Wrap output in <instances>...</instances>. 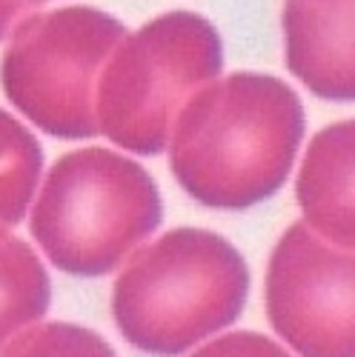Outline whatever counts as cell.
Returning a JSON list of instances; mask_svg holds the SVG:
<instances>
[{
    "instance_id": "cell-13",
    "label": "cell",
    "mask_w": 355,
    "mask_h": 357,
    "mask_svg": "<svg viewBox=\"0 0 355 357\" xmlns=\"http://www.w3.org/2000/svg\"><path fill=\"white\" fill-rule=\"evenodd\" d=\"M23 9H26V0H0V40L6 38L12 23H17Z\"/></svg>"
},
{
    "instance_id": "cell-1",
    "label": "cell",
    "mask_w": 355,
    "mask_h": 357,
    "mask_svg": "<svg viewBox=\"0 0 355 357\" xmlns=\"http://www.w3.org/2000/svg\"><path fill=\"white\" fill-rule=\"evenodd\" d=\"M301 140V98L273 75L235 72L184 103L166 146L175 181L192 200L244 212L287 183Z\"/></svg>"
},
{
    "instance_id": "cell-4",
    "label": "cell",
    "mask_w": 355,
    "mask_h": 357,
    "mask_svg": "<svg viewBox=\"0 0 355 357\" xmlns=\"http://www.w3.org/2000/svg\"><path fill=\"white\" fill-rule=\"evenodd\" d=\"M224 69L218 29L195 12H166L124 35L98 77V132L132 155H161L184 103Z\"/></svg>"
},
{
    "instance_id": "cell-2",
    "label": "cell",
    "mask_w": 355,
    "mask_h": 357,
    "mask_svg": "<svg viewBox=\"0 0 355 357\" xmlns=\"http://www.w3.org/2000/svg\"><path fill=\"white\" fill-rule=\"evenodd\" d=\"M249 269L221 234L181 226L132 252L112 289V317L129 346L175 357L241 317Z\"/></svg>"
},
{
    "instance_id": "cell-11",
    "label": "cell",
    "mask_w": 355,
    "mask_h": 357,
    "mask_svg": "<svg viewBox=\"0 0 355 357\" xmlns=\"http://www.w3.org/2000/svg\"><path fill=\"white\" fill-rule=\"evenodd\" d=\"M0 357H117L92 329L75 323H35L17 332Z\"/></svg>"
},
{
    "instance_id": "cell-7",
    "label": "cell",
    "mask_w": 355,
    "mask_h": 357,
    "mask_svg": "<svg viewBox=\"0 0 355 357\" xmlns=\"http://www.w3.org/2000/svg\"><path fill=\"white\" fill-rule=\"evenodd\" d=\"M287 69L312 95L355 98V0H284Z\"/></svg>"
},
{
    "instance_id": "cell-8",
    "label": "cell",
    "mask_w": 355,
    "mask_h": 357,
    "mask_svg": "<svg viewBox=\"0 0 355 357\" xmlns=\"http://www.w3.org/2000/svg\"><path fill=\"white\" fill-rule=\"evenodd\" d=\"M355 126L338 121L321 129L298 172V197L304 226H310L327 243L355 249Z\"/></svg>"
},
{
    "instance_id": "cell-3",
    "label": "cell",
    "mask_w": 355,
    "mask_h": 357,
    "mask_svg": "<svg viewBox=\"0 0 355 357\" xmlns=\"http://www.w3.org/2000/svg\"><path fill=\"white\" fill-rule=\"evenodd\" d=\"M164 218L161 192L138 160L86 146L57 158L35 200V243L64 275L115 272Z\"/></svg>"
},
{
    "instance_id": "cell-6",
    "label": "cell",
    "mask_w": 355,
    "mask_h": 357,
    "mask_svg": "<svg viewBox=\"0 0 355 357\" xmlns=\"http://www.w3.org/2000/svg\"><path fill=\"white\" fill-rule=\"evenodd\" d=\"M266 317L301 357H355V257L292 223L266 266Z\"/></svg>"
},
{
    "instance_id": "cell-12",
    "label": "cell",
    "mask_w": 355,
    "mask_h": 357,
    "mask_svg": "<svg viewBox=\"0 0 355 357\" xmlns=\"http://www.w3.org/2000/svg\"><path fill=\"white\" fill-rule=\"evenodd\" d=\"M192 357H289L275 340L258 332H232L201 346Z\"/></svg>"
},
{
    "instance_id": "cell-5",
    "label": "cell",
    "mask_w": 355,
    "mask_h": 357,
    "mask_svg": "<svg viewBox=\"0 0 355 357\" xmlns=\"http://www.w3.org/2000/svg\"><path fill=\"white\" fill-rule=\"evenodd\" d=\"M126 26L92 6L38 12L17 23L0 61L12 106L61 140L95 137V89Z\"/></svg>"
},
{
    "instance_id": "cell-9",
    "label": "cell",
    "mask_w": 355,
    "mask_h": 357,
    "mask_svg": "<svg viewBox=\"0 0 355 357\" xmlns=\"http://www.w3.org/2000/svg\"><path fill=\"white\" fill-rule=\"evenodd\" d=\"M49 297L52 283L35 249L15 234L0 237V349L46 314Z\"/></svg>"
},
{
    "instance_id": "cell-14",
    "label": "cell",
    "mask_w": 355,
    "mask_h": 357,
    "mask_svg": "<svg viewBox=\"0 0 355 357\" xmlns=\"http://www.w3.org/2000/svg\"><path fill=\"white\" fill-rule=\"evenodd\" d=\"M26 3H41V0H26Z\"/></svg>"
},
{
    "instance_id": "cell-10",
    "label": "cell",
    "mask_w": 355,
    "mask_h": 357,
    "mask_svg": "<svg viewBox=\"0 0 355 357\" xmlns=\"http://www.w3.org/2000/svg\"><path fill=\"white\" fill-rule=\"evenodd\" d=\"M43 172V149L15 114L0 109V237H6L32 206Z\"/></svg>"
}]
</instances>
